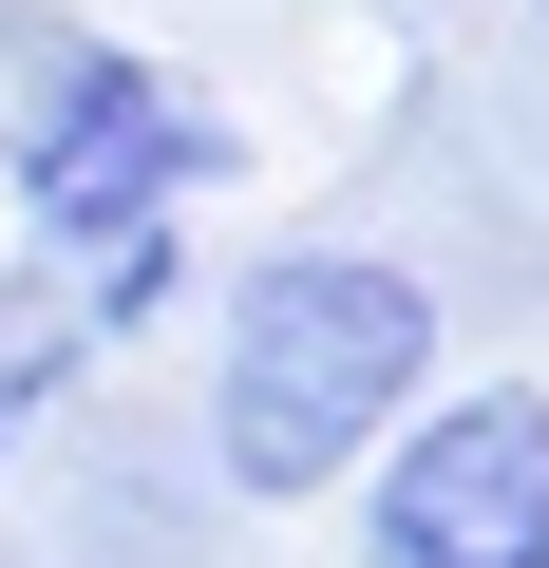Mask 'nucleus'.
Segmentation results:
<instances>
[{
	"label": "nucleus",
	"instance_id": "nucleus-1",
	"mask_svg": "<svg viewBox=\"0 0 549 568\" xmlns=\"http://www.w3.org/2000/svg\"><path fill=\"white\" fill-rule=\"evenodd\" d=\"M436 398V284L398 246H342V227H285L227 265L209 304V398H190V455L209 493L246 511H323L379 474V436Z\"/></svg>",
	"mask_w": 549,
	"mask_h": 568
},
{
	"label": "nucleus",
	"instance_id": "nucleus-2",
	"mask_svg": "<svg viewBox=\"0 0 549 568\" xmlns=\"http://www.w3.org/2000/svg\"><path fill=\"white\" fill-rule=\"evenodd\" d=\"M246 171V133L114 20L77 0H0V190L20 227H190Z\"/></svg>",
	"mask_w": 549,
	"mask_h": 568
},
{
	"label": "nucleus",
	"instance_id": "nucleus-3",
	"mask_svg": "<svg viewBox=\"0 0 549 568\" xmlns=\"http://www.w3.org/2000/svg\"><path fill=\"white\" fill-rule=\"evenodd\" d=\"M360 568H549V379H436L360 474Z\"/></svg>",
	"mask_w": 549,
	"mask_h": 568
},
{
	"label": "nucleus",
	"instance_id": "nucleus-4",
	"mask_svg": "<svg viewBox=\"0 0 549 568\" xmlns=\"http://www.w3.org/2000/svg\"><path fill=\"white\" fill-rule=\"evenodd\" d=\"M58 398H77V361L39 342V304H20V284H0V474H20V455L58 436Z\"/></svg>",
	"mask_w": 549,
	"mask_h": 568
}]
</instances>
